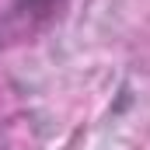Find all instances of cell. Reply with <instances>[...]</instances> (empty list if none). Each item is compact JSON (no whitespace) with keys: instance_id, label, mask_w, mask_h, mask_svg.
<instances>
[{"instance_id":"6da1fadb","label":"cell","mask_w":150,"mask_h":150,"mask_svg":"<svg viewBox=\"0 0 150 150\" xmlns=\"http://www.w3.org/2000/svg\"><path fill=\"white\" fill-rule=\"evenodd\" d=\"M67 7V0H14V14L25 18L28 25H45L52 18H59V11Z\"/></svg>"}]
</instances>
